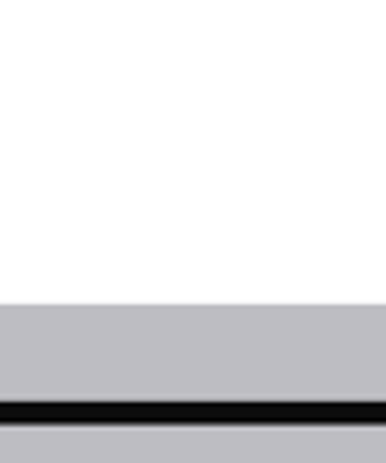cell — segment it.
Here are the masks:
<instances>
[{
    "label": "cell",
    "instance_id": "obj_1",
    "mask_svg": "<svg viewBox=\"0 0 386 463\" xmlns=\"http://www.w3.org/2000/svg\"><path fill=\"white\" fill-rule=\"evenodd\" d=\"M0 423L106 427H285L386 423V402H260V399H146V402H0Z\"/></svg>",
    "mask_w": 386,
    "mask_h": 463
}]
</instances>
